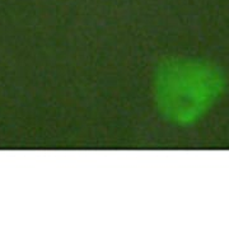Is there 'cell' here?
<instances>
[{
    "instance_id": "obj_1",
    "label": "cell",
    "mask_w": 229,
    "mask_h": 252,
    "mask_svg": "<svg viewBox=\"0 0 229 252\" xmlns=\"http://www.w3.org/2000/svg\"><path fill=\"white\" fill-rule=\"evenodd\" d=\"M226 91V77L214 64L198 59H168L154 77V101L159 114L178 126L204 119Z\"/></svg>"
}]
</instances>
